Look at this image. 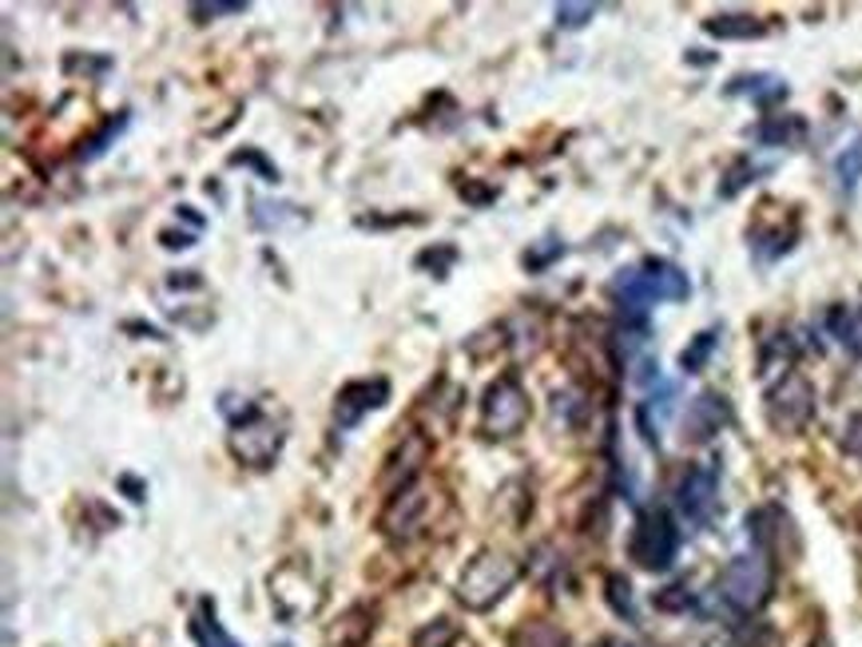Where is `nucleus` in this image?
<instances>
[{"mask_svg": "<svg viewBox=\"0 0 862 647\" xmlns=\"http://www.w3.org/2000/svg\"><path fill=\"white\" fill-rule=\"evenodd\" d=\"M517 584V561H509L505 552H477L466 564L461 580H457V599L469 612H489L497 608L509 588Z\"/></svg>", "mask_w": 862, "mask_h": 647, "instance_id": "f257e3e1", "label": "nucleus"}, {"mask_svg": "<svg viewBox=\"0 0 862 647\" xmlns=\"http://www.w3.org/2000/svg\"><path fill=\"white\" fill-rule=\"evenodd\" d=\"M629 552L644 572H668L679 556V529H676V521H672V512L668 509L640 512L636 529H632Z\"/></svg>", "mask_w": 862, "mask_h": 647, "instance_id": "f03ea898", "label": "nucleus"}, {"mask_svg": "<svg viewBox=\"0 0 862 647\" xmlns=\"http://www.w3.org/2000/svg\"><path fill=\"white\" fill-rule=\"evenodd\" d=\"M771 584H776V572L767 564V556L759 552H747L727 564L724 576H719V596L731 604L736 612H759L771 599Z\"/></svg>", "mask_w": 862, "mask_h": 647, "instance_id": "7ed1b4c3", "label": "nucleus"}, {"mask_svg": "<svg viewBox=\"0 0 862 647\" xmlns=\"http://www.w3.org/2000/svg\"><path fill=\"white\" fill-rule=\"evenodd\" d=\"M525 421H529V394H525L521 377L501 374L481 394V429L489 437H517Z\"/></svg>", "mask_w": 862, "mask_h": 647, "instance_id": "20e7f679", "label": "nucleus"}, {"mask_svg": "<svg viewBox=\"0 0 862 647\" xmlns=\"http://www.w3.org/2000/svg\"><path fill=\"white\" fill-rule=\"evenodd\" d=\"M227 445H231L235 461L255 465V469H267V465H271L274 457H279V449H282V429L274 426L271 417L259 414V409L251 406L231 426V437H227Z\"/></svg>", "mask_w": 862, "mask_h": 647, "instance_id": "39448f33", "label": "nucleus"}, {"mask_svg": "<svg viewBox=\"0 0 862 647\" xmlns=\"http://www.w3.org/2000/svg\"><path fill=\"white\" fill-rule=\"evenodd\" d=\"M814 414V389L803 374H783L767 389V421L779 434H799Z\"/></svg>", "mask_w": 862, "mask_h": 647, "instance_id": "423d86ee", "label": "nucleus"}, {"mask_svg": "<svg viewBox=\"0 0 862 647\" xmlns=\"http://www.w3.org/2000/svg\"><path fill=\"white\" fill-rule=\"evenodd\" d=\"M429 509V493L422 484H409V489H397L386 497V509L378 512V532L382 536H394V541H406L422 529Z\"/></svg>", "mask_w": 862, "mask_h": 647, "instance_id": "0eeeda50", "label": "nucleus"}, {"mask_svg": "<svg viewBox=\"0 0 862 647\" xmlns=\"http://www.w3.org/2000/svg\"><path fill=\"white\" fill-rule=\"evenodd\" d=\"M390 401V382L386 377H362V382H346L334 397V421L342 429H354L370 409H382Z\"/></svg>", "mask_w": 862, "mask_h": 647, "instance_id": "6e6552de", "label": "nucleus"}, {"mask_svg": "<svg viewBox=\"0 0 862 647\" xmlns=\"http://www.w3.org/2000/svg\"><path fill=\"white\" fill-rule=\"evenodd\" d=\"M429 453H434V445H429L426 434L402 437V445L386 457V469H382L386 493H397V489L417 484V473H422V465H429Z\"/></svg>", "mask_w": 862, "mask_h": 647, "instance_id": "1a4fd4ad", "label": "nucleus"}, {"mask_svg": "<svg viewBox=\"0 0 862 647\" xmlns=\"http://www.w3.org/2000/svg\"><path fill=\"white\" fill-rule=\"evenodd\" d=\"M676 504L692 524L712 521V516H716V504H719L716 469H688L684 481H679V489H676Z\"/></svg>", "mask_w": 862, "mask_h": 647, "instance_id": "9d476101", "label": "nucleus"}, {"mask_svg": "<svg viewBox=\"0 0 862 647\" xmlns=\"http://www.w3.org/2000/svg\"><path fill=\"white\" fill-rule=\"evenodd\" d=\"M640 282H644V294L652 302H684L692 294V282L688 274L679 271L676 262H664V259H644L636 267Z\"/></svg>", "mask_w": 862, "mask_h": 647, "instance_id": "9b49d317", "label": "nucleus"}, {"mask_svg": "<svg viewBox=\"0 0 862 647\" xmlns=\"http://www.w3.org/2000/svg\"><path fill=\"white\" fill-rule=\"evenodd\" d=\"M727 417H731L727 397L699 394L688 406V417H684V437H688V441H707V437H716L719 429L727 426Z\"/></svg>", "mask_w": 862, "mask_h": 647, "instance_id": "f8f14e48", "label": "nucleus"}, {"mask_svg": "<svg viewBox=\"0 0 862 647\" xmlns=\"http://www.w3.org/2000/svg\"><path fill=\"white\" fill-rule=\"evenodd\" d=\"M727 92H731V96H751L756 104H776V100L787 96V84L779 76H739V80H731Z\"/></svg>", "mask_w": 862, "mask_h": 647, "instance_id": "ddd939ff", "label": "nucleus"}, {"mask_svg": "<svg viewBox=\"0 0 862 647\" xmlns=\"http://www.w3.org/2000/svg\"><path fill=\"white\" fill-rule=\"evenodd\" d=\"M707 36H719V40H751V36H764V24H759L756 17H739V12H731V17H712L704 24Z\"/></svg>", "mask_w": 862, "mask_h": 647, "instance_id": "4468645a", "label": "nucleus"}, {"mask_svg": "<svg viewBox=\"0 0 862 647\" xmlns=\"http://www.w3.org/2000/svg\"><path fill=\"white\" fill-rule=\"evenodd\" d=\"M191 632H195V639H199V647H239V644H235V639L224 632V624L215 619V608H211V604H204V612L195 616Z\"/></svg>", "mask_w": 862, "mask_h": 647, "instance_id": "2eb2a0df", "label": "nucleus"}, {"mask_svg": "<svg viewBox=\"0 0 862 647\" xmlns=\"http://www.w3.org/2000/svg\"><path fill=\"white\" fill-rule=\"evenodd\" d=\"M457 624L454 619H429L426 628L414 632V647H454L457 644Z\"/></svg>", "mask_w": 862, "mask_h": 647, "instance_id": "dca6fc26", "label": "nucleus"}, {"mask_svg": "<svg viewBox=\"0 0 862 647\" xmlns=\"http://www.w3.org/2000/svg\"><path fill=\"white\" fill-rule=\"evenodd\" d=\"M834 171H839V184H843V191H854V187H859V179H862V139H854V144L847 147L843 155H839Z\"/></svg>", "mask_w": 862, "mask_h": 647, "instance_id": "f3484780", "label": "nucleus"}, {"mask_svg": "<svg viewBox=\"0 0 862 647\" xmlns=\"http://www.w3.org/2000/svg\"><path fill=\"white\" fill-rule=\"evenodd\" d=\"M712 349H716V334L707 330V334H699V338L692 342V346L684 349V354H679V366L688 369V374H696V369L704 366L707 358H712Z\"/></svg>", "mask_w": 862, "mask_h": 647, "instance_id": "a211bd4d", "label": "nucleus"}, {"mask_svg": "<svg viewBox=\"0 0 862 647\" xmlns=\"http://www.w3.org/2000/svg\"><path fill=\"white\" fill-rule=\"evenodd\" d=\"M592 17H596L592 4H557V24L561 29H584Z\"/></svg>", "mask_w": 862, "mask_h": 647, "instance_id": "6ab92c4d", "label": "nucleus"}, {"mask_svg": "<svg viewBox=\"0 0 862 647\" xmlns=\"http://www.w3.org/2000/svg\"><path fill=\"white\" fill-rule=\"evenodd\" d=\"M609 599H612V608L621 612V616H636V604H632V588H629V580L624 576H609Z\"/></svg>", "mask_w": 862, "mask_h": 647, "instance_id": "aec40b11", "label": "nucleus"}, {"mask_svg": "<svg viewBox=\"0 0 862 647\" xmlns=\"http://www.w3.org/2000/svg\"><path fill=\"white\" fill-rule=\"evenodd\" d=\"M791 136H803V124H799V119H779V124L759 127V139H764V144H787Z\"/></svg>", "mask_w": 862, "mask_h": 647, "instance_id": "412c9836", "label": "nucleus"}, {"mask_svg": "<svg viewBox=\"0 0 862 647\" xmlns=\"http://www.w3.org/2000/svg\"><path fill=\"white\" fill-rule=\"evenodd\" d=\"M843 449L851 457L862 461V414H851L847 417V429H843Z\"/></svg>", "mask_w": 862, "mask_h": 647, "instance_id": "4be33fe9", "label": "nucleus"}, {"mask_svg": "<svg viewBox=\"0 0 862 647\" xmlns=\"http://www.w3.org/2000/svg\"><path fill=\"white\" fill-rule=\"evenodd\" d=\"M525 647H569V639H564L557 628H533Z\"/></svg>", "mask_w": 862, "mask_h": 647, "instance_id": "5701e85b", "label": "nucleus"}, {"mask_svg": "<svg viewBox=\"0 0 862 647\" xmlns=\"http://www.w3.org/2000/svg\"><path fill=\"white\" fill-rule=\"evenodd\" d=\"M247 4H191V17H239Z\"/></svg>", "mask_w": 862, "mask_h": 647, "instance_id": "b1692460", "label": "nucleus"}, {"mask_svg": "<svg viewBox=\"0 0 862 647\" xmlns=\"http://www.w3.org/2000/svg\"><path fill=\"white\" fill-rule=\"evenodd\" d=\"M124 124H127V119H112V124H107V127H104V132H100V136H96V139H92V144H87L84 159H96V155H100V152H104V144H107V139L116 136V132H120V127H124Z\"/></svg>", "mask_w": 862, "mask_h": 647, "instance_id": "393cba45", "label": "nucleus"}, {"mask_svg": "<svg viewBox=\"0 0 862 647\" xmlns=\"http://www.w3.org/2000/svg\"><path fill=\"white\" fill-rule=\"evenodd\" d=\"M592 647H629L624 639H601V644H592Z\"/></svg>", "mask_w": 862, "mask_h": 647, "instance_id": "a878e982", "label": "nucleus"}]
</instances>
